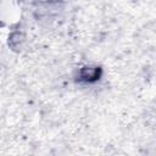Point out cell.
I'll use <instances>...</instances> for the list:
<instances>
[{"mask_svg":"<svg viewBox=\"0 0 156 156\" xmlns=\"http://www.w3.org/2000/svg\"><path fill=\"white\" fill-rule=\"evenodd\" d=\"M22 17V9L18 0H0V24L11 27L17 24Z\"/></svg>","mask_w":156,"mask_h":156,"instance_id":"cell-1","label":"cell"}]
</instances>
